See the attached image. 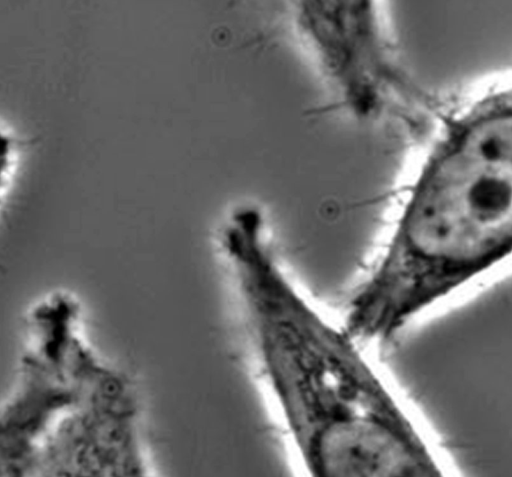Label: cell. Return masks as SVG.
Returning <instances> with one entry per match:
<instances>
[{
    "instance_id": "cell-1",
    "label": "cell",
    "mask_w": 512,
    "mask_h": 477,
    "mask_svg": "<svg viewBox=\"0 0 512 477\" xmlns=\"http://www.w3.org/2000/svg\"><path fill=\"white\" fill-rule=\"evenodd\" d=\"M512 254V119L476 130L419 189L359 288L366 312L398 330Z\"/></svg>"
},
{
    "instance_id": "cell-2",
    "label": "cell",
    "mask_w": 512,
    "mask_h": 477,
    "mask_svg": "<svg viewBox=\"0 0 512 477\" xmlns=\"http://www.w3.org/2000/svg\"><path fill=\"white\" fill-rule=\"evenodd\" d=\"M322 443L326 477H426L405 448L369 420H343Z\"/></svg>"
}]
</instances>
